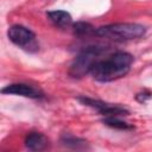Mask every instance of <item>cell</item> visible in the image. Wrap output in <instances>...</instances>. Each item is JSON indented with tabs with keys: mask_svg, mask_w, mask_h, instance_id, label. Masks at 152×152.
I'll list each match as a JSON object with an SVG mask.
<instances>
[{
	"mask_svg": "<svg viewBox=\"0 0 152 152\" xmlns=\"http://www.w3.org/2000/svg\"><path fill=\"white\" fill-rule=\"evenodd\" d=\"M133 63V56L128 52L116 51L113 55L99 59L90 74L99 82H110L125 76Z\"/></svg>",
	"mask_w": 152,
	"mask_h": 152,
	"instance_id": "6da1fadb",
	"label": "cell"
},
{
	"mask_svg": "<svg viewBox=\"0 0 152 152\" xmlns=\"http://www.w3.org/2000/svg\"><path fill=\"white\" fill-rule=\"evenodd\" d=\"M146 32L145 26L135 23H116L101 26L95 30V34L115 42L132 40L142 37Z\"/></svg>",
	"mask_w": 152,
	"mask_h": 152,
	"instance_id": "7a4b0ae2",
	"label": "cell"
},
{
	"mask_svg": "<svg viewBox=\"0 0 152 152\" xmlns=\"http://www.w3.org/2000/svg\"><path fill=\"white\" fill-rule=\"evenodd\" d=\"M107 52L104 46H88L80 52V55L74 59L69 74L75 78H81L89 74L95 65V63L102 58V55Z\"/></svg>",
	"mask_w": 152,
	"mask_h": 152,
	"instance_id": "3957f363",
	"label": "cell"
},
{
	"mask_svg": "<svg viewBox=\"0 0 152 152\" xmlns=\"http://www.w3.org/2000/svg\"><path fill=\"white\" fill-rule=\"evenodd\" d=\"M78 101H81L83 104L89 106L91 108H95L99 113L106 116H119V115H128V110L124 107H120L118 104L107 103L100 100H94L90 97H78Z\"/></svg>",
	"mask_w": 152,
	"mask_h": 152,
	"instance_id": "277c9868",
	"label": "cell"
},
{
	"mask_svg": "<svg viewBox=\"0 0 152 152\" xmlns=\"http://www.w3.org/2000/svg\"><path fill=\"white\" fill-rule=\"evenodd\" d=\"M7 36L13 44L25 49H28V46H32L36 38L34 33L30 28L23 25H12L7 31Z\"/></svg>",
	"mask_w": 152,
	"mask_h": 152,
	"instance_id": "5b68a950",
	"label": "cell"
},
{
	"mask_svg": "<svg viewBox=\"0 0 152 152\" xmlns=\"http://www.w3.org/2000/svg\"><path fill=\"white\" fill-rule=\"evenodd\" d=\"M2 94H11V95H20L30 99H40L43 97V93L37 88L25 84V83H12L6 86L1 89Z\"/></svg>",
	"mask_w": 152,
	"mask_h": 152,
	"instance_id": "8992f818",
	"label": "cell"
},
{
	"mask_svg": "<svg viewBox=\"0 0 152 152\" xmlns=\"http://www.w3.org/2000/svg\"><path fill=\"white\" fill-rule=\"evenodd\" d=\"M25 145L28 150L32 151H42L45 147H48L49 145V140L48 138L39 132H31L27 134L26 139H25Z\"/></svg>",
	"mask_w": 152,
	"mask_h": 152,
	"instance_id": "52a82bcc",
	"label": "cell"
},
{
	"mask_svg": "<svg viewBox=\"0 0 152 152\" xmlns=\"http://www.w3.org/2000/svg\"><path fill=\"white\" fill-rule=\"evenodd\" d=\"M48 17L50 20L58 27H68L69 25L72 24V18L71 15L62 10H56V11H50L48 12Z\"/></svg>",
	"mask_w": 152,
	"mask_h": 152,
	"instance_id": "ba28073f",
	"label": "cell"
},
{
	"mask_svg": "<svg viewBox=\"0 0 152 152\" xmlns=\"http://www.w3.org/2000/svg\"><path fill=\"white\" fill-rule=\"evenodd\" d=\"M103 124H106L109 127L116 128V129H132L133 126L129 125L128 122H125L120 120L118 116H106L103 119Z\"/></svg>",
	"mask_w": 152,
	"mask_h": 152,
	"instance_id": "9c48e42d",
	"label": "cell"
},
{
	"mask_svg": "<svg viewBox=\"0 0 152 152\" xmlns=\"http://www.w3.org/2000/svg\"><path fill=\"white\" fill-rule=\"evenodd\" d=\"M72 27H74V32L77 36H89L91 33H95V28L89 23L80 21V23L74 24Z\"/></svg>",
	"mask_w": 152,
	"mask_h": 152,
	"instance_id": "30bf717a",
	"label": "cell"
},
{
	"mask_svg": "<svg viewBox=\"0 0 152 152\" xmlns=\"http://www.w3.org/2000/svg\"><path fill=\"white\" fill-rule=\"evenodd\" d=\"M62 141L68 145V146H72L74 148H78L81 145H86V141L82 140V139H77V138H74V137H65L62 139Z\"/></svg>",
	"mask_w": 152,
	"mask_h": 152,
	"instance_id": "8fae6325",
	"label": "cell"
},
{
	"mask_svg": "<svg viewBox=\"0 0 152 152\" xmlns=\"http://www.w3.org/2000/svg\"><path fill=\"white\" fill-rule=\"evenodd\" d=\"M152 96V93H150V91H147V90H144L142 93H139L138 95H137V100L139 101V102H145L147 99H150Z\"/></svg>",
	"mask_w": 152,
	"mask_h": 152,
	"instance_id": "7c38bea8",
	"label": "cell"
}]
</instances>
